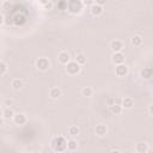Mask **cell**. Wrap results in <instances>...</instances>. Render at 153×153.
I'll return each instance as SVG.
<instances>
[{
    "label": "cell",
    "mask_w": 153,
    "mask_h": 153,
    "mask_svg": "<svg viewBox=\"0 0 153 153\" xmlns=\"http://www.w3.org/2000/svg\"><path fill=\"white\" fill-rule=\"evenodd\" d=\"M67 149L71 151V152L76 151V149H78V142H76V140L69 139V140L67 141Z\"/></svg>",
    "instance_id": "obj_21"
},
{
    "label": "cell",
    "mask_w": 153,
    "mask_h": 153,
    "mask_svg": "<svg viewBox=\"0 0 153 153\" xmlns=\"http://www.w3.org/2000/svg\"><path fill=\"white\" fill-rule=\"evenodd\" d=\"M152 96H153V93H152Z\"/></svg>",
    "instance_id": "obj_36"
},
{
    "label": "cell",
    "mask_w": 153,
    "mask_h": 153,
    "mask_svg": "<svg viewBox=\"0 0 153 153\" xmlns=\"http://www.w3.org/2000/svg\"><path fill=\"white\" fill-rule=\"evenodd\" d=\"M36 67H37V69L41 71V72L48 71V69L50 68V61H49V59L45 57V56L38 57V59L36 60Z\"/></svg>",
    "instance_id": "obj_4"
},
{
    "label": "cell",
    "mask_w": 153,
    "mask_h": 153,
    "mask_svg": "<svg viewBox=\"0 0 153 153\" xmlns=\"http://www.w3.org/2000/svg\"><path fill=\"white\" fill-rule=\"evenodd\" d=\"M65 69H66V73H67L68 75H76V74H79V73L81 72V66H80L75 60H72V61L65 67Z\"/></svg>",
    "instance_id": "obj_3"
},
{
    "label": "cell",
    "mask_w": 153,
    "mask_h": 153,
    "mask_svg": "<svg viewBox=\"0 0 153 153\" xmlns=\"http://www.w3.org/2000/svg\"><path fill=\"white\" fill-rule=\"evenodd\" d=\"M149 149V146L147 142L142 141V142H137L135 145V152L136 153H147Z\"/></svg>",
    "instance_id": "obj_12"
},
{
    "label": "cell",
    "mask_w": 153,
    "mask_h": 153,
    "mask_svg": "<svg viewBox=\"0 0 153 153\" xmlns=\"http://www.w3.org/2000/svg\"><path fill=\"white\" fill-rule=\"evenodd\" d=\"M90 12H91V14H92L93 17H99V16L103 14V12H104V7L94 2V4L90 7Z\"/></svg>",
    "instance_id": "obj_10"
},
{
    "label": "cell",
    "mask_w": 153,
    "mask_h": 153,
    "mask_svg": "<svg viewBox=\"0 0 153 153\" xmlns=\"http://www.w3.org/2000/svg\"><path fill=\"white\" fill-rule=\"evenodd\" d=\"M4 105H5V108H12L14 105V100L12 98H6L4 100Z\"/></svg>",
    "instance_id": "obj_26"
},
{
    "label": "cell",
    "mask_w": 153,
    "mask_h": 153,
    "mask_svg": "<svg viewBox=\"0 0 153 153\" xmlns=\"http://www.w3.org/2000/svg\"><path fill=\"white\" fill-rule=\"evenodd\" d=\"M80 134V128L78 127V126H69L68 127V135L71 136V137H75V136H78Z\"/></svg>",
    "instance_id": "obj_19"
},
{
    "label": "cell",
    "mask_w": 153,
    "mask_h": 153,
    "mask_svg": "<svg viewBox=\"0 0 153 153\" xmlns=\"http://www.w3.org/2000/svg\"><path fill=\"white\" fill-rule=\"evenodd\" d=\"M84 7L85 6H84L82 1H80V0H71V1H68L67 11L73 16H79L82 12Z\"/></svg>",
    "instance_id": "obj_2"
},
{
    "label": "cell",
    "mask_w": 153,
    "mask_h": 153,
    "mask_svg": "<svg viewBox=\"0 0 153 153\" xmlns=\"http://www.w3.org/2000/svg\"><path fill=\"white\" fill-rule=\"evenodd\" d=\"M14 115H16V112L11 108H5L2 110V118L4 120H13Z\"/></svg>",
    "instance_id": "obj_17"
},
{
    "label": "cell",
    "mask_w": 153,
    "mask_h": 153,
    "mask_svg": "<svg viewBox=\"0 0 153 153\" xmlns=\"http://www.w3.org/2000/svg\"><path fill=\"white\" fill-rule=\"evenodd\" d=\"M111 61L117 66V65H122L126 61V56L123 53H114L111 56Z\"/></svg>",
    "instance_id": "obj_11"
},
{
    "label": "cell",
    "mask_w": 153,
    "mask_h": 153,
    "mask_svg": "<svg viewBox=\"0 0 153 153\" xmlns=\"http://www.w3.org/2000/svg\"><path fill=\"white\" fill-rule=\"evenodd\" d=\"M38 5L43 7V10H53L54 7V2L50 0H45V1H38Z\"/></svg>",
    "instance_id": "obj_22"
},
{
    "label": "cell",
    "mask_w": 153,
    "mask_h": 153,
    "mask_svg": "<svg viewBox=\"0 0 153 153\" xmlns=\"http://www.w3.org/2000/svg\"><path fill=\"white\" fill-rule=\"evenodd\" d=\"M129 73V68L126 63H122V65H117L115 66V74L120 78H123V76H127Z\"/></svg>",
    "instance_id": "obj_5"
},
{
    "label": "cell",
    "mask_w": 153,
    "mask_h": 153,
    "mask_svg": "<svg viewBox=\"0 0 153 153\" xmlns=\"http://www.w3.org/2000/svg\"><path fill=\"white\" fill-rule=\"evenodd\" d=\"M152 71H153V68H152Z\"/></svg>",
    "instance_id": "obj_35"
},
{
    "label": "cell",
    "mask_w": 153,
    "mask_h": 153,
    "mask_svg": "<svg viewBox=\"0 0 153 153\" xmlns=\"http://www.w3.org/2000/svg\"><path fill=\"white\" fill-rule=\"evenodd\" d=\"M96 4H98V5H100V6H103V5L105 4V1H104V0H97V1H96Z\"/></svg>",
    "instance_id": "obj_34"
},
{
    "label": "cell",
    "mask_w": 153,
    "mask_h": 153,
    "mask_svg": "<svg viewBox=\"0 0 153 153\" xmlns=\"http://www.w3.org/2000/svg\"><path fill=\"white\" fill-rule=\"evenodd\" d=\"M142 42H143V38H142L141 35H134V36L130 38V43H131V45H134V47H140V45L142 44Z\"/></svg>",
    "instance_id": "obj_18"
},
{
    "label": "cell",
    "mask_w": 153,
    "mask_h": 153,
    "mask_svg": "<svg viewBox=\"0 0 153 153\" xmlns=\"http://www.w3.org/2000/svg\"><path fill=\"white\" fill-rule=\"evenodd\" d=\"M110 48L112 53H122V50L124 49V42L121 39H114L110 43Z\"/></svg>",
    "instance_id": "obj_7"
},
{
    "label": "cell",
    "mask_w": 153,
    "mask_h": 153,
    "mask_svg": "<svg viewBox=\"0 0 153 153\" xmlns=\"http://www.w3.org/2000/svg\"><path fill=\"white\" fill-rule=\"evenodd\" d=\"M67 6H68V1H60V2H57V7L60 8V10H67Z\"/></svg>",
    "instance_id": "obj_27"
},
{
    "label": "cell",
    "mask_w": 153,
    "mask_h": 153,
    "mask_svg": "<svg viewBox=\"0 0 153 153\" xmlns=\"http://www.w3.org/2000/svg\"><path fill=\"white\" fill-rule=\"evenodd\" d=\"M0 24H1V25L5 24V14H4V13L0 14Z\"/></svg>",
    "instance_id": "obj_31"
},
{
    "label": "cell",
    "mask_w": 153,
    "mask_h": 153,
    "mask_svg": "<svg viewBox=\"0 0 153 153\" xmlns=\"http://www.w3.org/2000/svg\"><path fill=\"white\" fill-rule=\"evenodd\" d=\"M94 2H96V1H93V0H84V1H82L84 6H90V7H91Z\"/></svg>",
    "instance_id": "obj_30"
},
{
    "label": "cell",
    "mask_w": 153,
    "mask_h": 153,
    "mask_svg": "<svg viewBox=\"0 0 153 153\" xmlns=\"http://www.w3.org/2000/svg\"><path fill=\"white\" fill-rule=\"evenodd\" d=\"M13 123L17 124V126H24L27 123V116L24 114V112H17L13 117Z\"/></svg>",
    "instance_id": "obj_6"
},
{
    "label": "cell",
    "mask_w": 153,
    "mask_h": 153,
    "mask_svg": "<svg viewBox=\"0 0 153 153\" xmlns=\"http://www.w3.org/2000/svg\"><path fill=\"white\" fill-rule=\"evenodd\" d=\"M57 60H59V62H60L61 65H63V66H67V65L72 61L69 53L66 51V50H62V51H60V53L57 54Z\"/></svg>",
    "instance_id": "obj_8"
},
{
    "label": "cell",
    "mask_w": 153,
    "mask_h": 153,
    "mask_svg": "<svg viewBox=\"0 0 153 153\" xmlns=\"http://www.w3.org/2000/svg\"><path fill=\"white\" fill-rule=\"evenodd\" d=\"M67 139L62 135H56L50 140V148L56 153H63L67 149Z\"/></svg>",
    "instance_id": "obj_1"
},
{
    "label": "cell",
    "mask_w": 153,
    "mask_h": 153,
    "mask_svg": "<svg viewBox=\"0 0 153 153\" xmlns=\"http://www.w3.org/2000/svg\"><path fill=\"white\" fill-rule=\"evenodd\" d=\"M49 96H50L51 99H59L62 96V91L59 87H51L49 90Z\"/></svg>",
    "instance_id": "obj_15"
},
{
    "label": "cell",
    "mask_w": 153,
    "mask_h": 153,
    "mask_svg": "<svg viewBox=\"0 0 153 153\" xmlns=\"http://www.w3.org/2000/svg\"><path fill=\"white\" fill-rule=\"evenodd\" d=\"M94 134L98 137H104L108 134V127H106V124H103V123L97 124L94 127Z\"/></svg>",
    "instance_id": "obj_9"
},
{
    "label": "cell",
    "mask_w": 153,
    "mask_h": 153,
    "mask_svg": "<svg viewBox=\"0 0 153 153\" xmlns=\"http://www.w3.org/2000/svg\"><path fill=\"white\" fill-rule=\"evenodd\" d=\"M11 86H12V88H13L14 91H19V90H22V88L24 87V81H23V79H20V78H14V79L11 81Z\"/></svg>",
    "instance_id": "obj_14"
},
{
    "label": "cell",
    "mask_w": 153,
    "mask_h": 153,
    "mask_svg": "<svg viewBox=\"0 0 153 153\" xmlns=\"http://www.w3.org/2000/svg\"><path fill=\"white\" fill-rule=\"evenodd\" d=\"M93 93H94V90H93V87H91V86H85V87L81 90V94H82L84 97H86V98L92 97Z\"/></svg>",
    "instance_id": "obj_20"
},
{
    "label": "cell",
    "mask_w": 153,
    "mask_h": 153,
    "mask_svg": "<svg viewBox=\"0 0 153 153\" xmlns=\"http://www.w3.org/2000/svg\"><path fill=\"white\" fill-rule=\"evenodd\" d=\"M110 153H122V152H121L118 148H112V149L110 151Z\"/></svg>",
    "instance_id": "obj_33"
},
{
    "label": "cell",
    "mask_w": 153,
    "mask_h": 153,
    "mask_svg": "<svg viewBox=\"0 0 153 153\" xmlns=\"http://www.w3.org/2000/svg\"><path fill=\"white\" fill-rule=\"evenodd\" d=\"M148 112H149V115L153 116V104H151V105L148 106Z\"/></svg>",
    "instance_id": "obj_32"
},
{
    "label": "cell",
    "mask_w": 153,
    "mask_h": 153,
    "mask_svg": "<svg viewBox=\"0 0 153 153\" xmlns=\"http://www.w3.org/2000/svg\"><path fill=\"white\" fill-rule=\"evenodd\" d=\"M134 106V99L131 97H123V102H122V108L123 109H131Z\"/></svg>",
    "instance_id": "obj_16"
},
{
    "label": "cell",
    "mask_w": 153,
    "mask_h": 153,
    "mask_svg": "<svg viewBox=\"0 0 153 153\" xmlns=\"http://www.w3.org/2000/svg\"><path fill=\"white\" fill-rule=\"evenodd\" d=\"M110 110H111V112H112L114 115H121L122 111H123V108H122V105L112 104V105L110 106Z\"/></svg>",
    "instance_id": "obj_24"
},
{
    "label": "cell",
    "mask_w": 153,
    "mask_h": 153,
    "mask_svg": "<svg viewBox=\"0 0 153 153\" xmlns=\"http://www.w3.org/2000/svg\"><path fill=\"white\" fill-rule=\"evenodd\" d=\"M140 76L145 80H148L153 76V71H152V67H145L140 71Z\"/></svg>",
    "instance_id": "obj_13"
},
{
    "label": "cell",
    "mask_w": 153,
    "mask_h": 153,
    "mask_svg": "<svg viewBox=\"0 0 153 153\" xmlns=\"http://www.w3.org/2000/svg\"><path fill=\"white\" fill-rule=\"evenodd\" d=\"M122 102H123V97H122V96H116V97L114 98V104L122 105Z\"/></svg>",
    "instance_id": "obj_28"
},
{
    "label": "cell",
    "mask_w": 153,
    "mask_h": 153,
    "mask_svg": "<svg viewBox=\"0 0 153 153\" xmlns=\"http://www.w3.org/2000/svg\"><path fill=\"white\" fill-rule=\"evenodd\" d=\"M7 71H8V66L5 61H0V75L4 76L7 74Z\"/></svg>",
    "instance_id": "obj_25"
},
{
    "label": "cell",
    "mask_w": 153,
    "mask_h": 153,
    "mask_svg": "<svg viewBox=\"0 0 153 153\" xmlns=\"http://www.w3.org/2000/svg\"><path fill=\"white\" fill-rule=\"evenodd\" d=\"M75 61H76L80 66H84V65L86 63V61H87V57H86V55H84V54H81V53H78L76 56H75Z\"/></svg>",
    "instance_id": "obj_23"
},
{
    "label": "cell",
    "mask_w": 153,
    "mask_h": 153,
    "mask_svg": "<svg viewBox=\"0 0 153 153\" xmlns=\"http://www.w3.org/2000/svg\"><path fill=\"white\" fill-rule=\"evenodd\" d=\"M10 5H11L10 1H2V2H1V10H2V11H6L7 7H10Z\"/></svg>",
    "instance_id": "obj_29"
}]
</instances>
